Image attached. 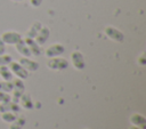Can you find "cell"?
<instances>
[{"instance_id": "obj_6", "label": "cell", "mask_w": 146, "mask_h": 129, "mask_svg": "<svg viewBox=\"0 0 146 129\" xmlns=\"http://www.w3.org/2000/svg\"><path fill=\"white\" fill-rule=\"evenodd\" d=\"M65 51V48L63 45L60 43H52L50 45L46 51H44V55L48 57V58H51V57H57V56H60L62 54H64Z\"/></svg>"}, {"instance_id": "obj_20", "label": "cell", "mask_w": 146, "mask_h": 129, "mask_svg": "<svg viewBox=\"0 0 146 129\" xmlns=\"http://www.w3.org/2000/svg\"><path fill=\"white\" fill-rule=\"evenodd\" d=\"M11 61H13V58H11L10 55H6V54L0 55V66H2V65H8Z\"/></svg>"}, {"instance_id": "obj_9", "label": "cell", "mask_w": 146, "mask_h": 129, "mask_svg": "<svg viewBox=\"0 0 146 129\" xmlns=\"http://www.w3.org/2000/svg\"><path fill=\"white\" fill-rule=\"evenodd\" d=\"M18 63L26 70V71H30V72H34L39 68V64L35 62V61H32L30 57H22Z\"/></svg>"}, {"instance_id": "obj_23", "label": "cell", "mask_w": 146, "mask_h": 129, "mask_svg": "<svg viewBox=\"0 0 146 129\" xmlns=\"http://www.w3.org/2000/svg\"><path fill=\"white\" fill-rule=\"evenodd\" d=\"M42 1H43V0H30V3H31L32 7L36 8V7H39V6L42 3Z\"/></svg>"}, {"instance_id": "obj_18", "label": "cell", "mask_w": 146, "mask_h": 129, "mask_svg": "<svg viewBox=\"0 0 146 129\" xmlns=\"http://www.w3.org/2000/svg\"><path fill=\"white\" fill-rule=\"evenodd\" d=\"M11 90H13V82L11 81H6V80L0 81V91L11 92Z\"/></svg>"}, {"instance_id": "obj_14", "label": "cell", "mask_w": 146, "mask_h": 129, "mask_svg": "<svg viewBox=\"0 0 146 129\" xmlns=\"http://www.w3.org/2000/svg\"><path fill=\"white\" fill-rule=\"evenodd\" d=\"M42 27V24L41 22L39 21H35L32 23V25L29 27V30L26 31V37L25 38H31V39H34L35 35L38 34V32L40 31V29Z\"/></svg>"}, {"instance_id": "obj_24", "label": "cell", "mask_w": 146, "mask_h": 129, "mask_svg": "<svg viewBox=\"0 0 146 129\" xmlns=\"http://www.w3.org/2000/svg\"><path fill=\"white\" fill-rule=\"evenodd\" d=\"M6 53V43L0 38V55H3Z\"/></svg>"}, {"instance_id": "obj_10", "label": "cell", "mask_w": 146, "mask_h": 129, "mask_svg": "<svg viewBox=\"0 0 146 129\" xmlns=\"http://www.w3.org/2000/svg\"><path fill=\"white\" fill-rule=\"evenodd\" d=\"M49 35H50V30H49V27H48V26H42V27L40 29V31L38 32V34L35 35L34 40L36 41V43H39L40 46H42V45H44L46 41L49 39Z\"/></svg>"}, {"instance_id": "obj_12", "label": "cell", "mask_w": 146, "mask_h": 129, "mask_svg": "<svg viewBox=\"0 0 146 129\" xmlns=\"http://www.w3.org/2000/svg\"><path fill=\"white\" fill-rule=\"evenodd\" d=\"M14 46H15L17 53L22 55V57H31L32 56V54H31V51H30L29 47L26 46V43H25V41H24L23 38L18 42H16Z\"/></svg>"}, {"instance_id": "obj_21", "label": "cell", "mask_w": 146, "mask_h": 129, "mask_svg": "<svg viewBox=\"0 0 146 129\" xmlns=\"http://www.w3.org/2000/svg\"><path fill=\"white\" fill-rule=\"evenodd\" d=\"M9 100H10V95H9V92L0 91V103H5V102H9Z\"/></svg>"}, {"instance_id": "obj_17", "label": "cell", "mask_w": 146, "mask_h": 129, "mask_svg": "<svg viewBox=\"0 0 146 129\" xmlns=\"http://www.w3.org/2000/svg\"><path fill=\"white\" fill-rule=\"evenodd\" d=\"M24 123H25V119L22 118V116H18V118H16L11 122V126L9 127V129H22V127L24 126Z\"/></svg>"}, {"instance_id": "obj_4", "label": "cell", "mask_w": 146, "mask_h": 129, "mask_svg": "<svg viewBox=\"0 0 146 129\" xmlns=\"http://www.w3.org/2000/svg\"><path fill=\"white\" fill-rule=\"evenodd\" d=\"M104 32H105V34H106L107 38H110L111 40H113L115 42H122L124 40V34L120 30H117L116 27H114V26H111V25L106 26L105 30H104Z\"/></svg>"}, {"instance_id": "obj_26", "label": "cell", "mask_w": 146, "mask_h": 129, "mask_svg": "<svg viewBox=\"0 0 146 129\" xmlns=\"http://www.w3.org/2000/svg\"><path fill=\"white\" fill-rule=\"evenodd\" d=\"M13 1H24V0H13Z\"/></svg>"}, {"instance_id": "obj_16", "label": "cell", "mask_w": 146, "mask_h": 129, "mask_svg": "<svg viewBox=\"0 0 146 129\" xmlns=\"http://www.w3.org/2000/svg\"><path fill=\"white\" fill-rule=\"evenodd\" d=\"M0 76L2 78V80H6V81H11L13 80V73L9 70L8 65L0 66Z\"/></svg>"}, {"instance_id": "obj_19", "label": "cell", "mask_w": 146, "mask_h": 129, "mask_svg": "<svg viewBox=\"0 0 146 129\" xmlns=\"http://www.w3.org/2000/svg\"><path fill=\"white\" fill-rule=\"evenodd\" d=\"M16 118H17V115L15 113H13V112H3V113H1L2 121L8 122V123H11Z\"/></svg>"}, {"instance_id": "obj_13", "label": "cell", "mask_w": 146, "mask_h": 129, "mask_svg": "<svg viewBox=\"0 0 146 129\" xmlns=\"http://www.w3.org/2000/svg\"><path fill=\"white\" fill-rule=\"evenodd\" d=\"M130 123L132 126H136V127H139L141 129H144L146 127V119L144 115L139 114V113H135L130 116Z\"/></svg>"}, {"instance_id": "obj_3", "label": "cell", "mask_w": 146, "mask_h": 129, "mask_svg": "<svg viewBox=\"0 0 146 129\" xmlns=\"http://www.w3.org/2000/svg\"><path fill=\"white\" fill-rule=\"evenodd\" d=\"M8 67H9V70L11 71L13 74H15L17 78H19V79H22V80H24V79H26V78L29 76V71H26L18 62L11 61V62L8 64Z\"/></svg>"}, {"instance_id": "obj_7", "label": "cell", "mask_w": 146, "mask_h": 129, "mask_svg": "<svg viewBox=\"0 0 146 129\" xmlns=\"http://www.w3.org/2000/svg\"><path fill=\"white\" fill-rule=\"evenodd\" d=\"M71 62H72L73 66H74L76 70H83L84 66H86L84 57H83L82 53H80V51H78V50L71 53Z\"/></svg>"}, {"instance_id": "obj_5", "label": "cell", "mask_w": 146, "mask_h": 129, "mask_svg": "<svg viewBox=\"0 0 146 129\" xmlns=\"http://www.w3.org/2000/svg\"><path fill=\"white\" fill-rule=\"evenodd\" d=\"M0 38L6 45H15L22 39V35L16 31H5Z\"/></svg>"}, {"instance_id": "obj_2", "label": "cell", "mask_w": 146, "mask_h": 129, "mask_svg": "<svg viewBox=\"0 0 146 129\" xmlns=\"http://www.w3.org/2000/svg\"><path fill=\"white\" fill-rule=\"evenodd\" d=\"M47 66L50 68V70H54V71H62V70H65L67 68L68 66V61L63 58V57H51L49 58V61L47 62Z\"/></svg>"}, {"instance_id": "obj_25", "label": "cell", "mask_w": 146, "mask_h": 129, "mask_svg": "<svg viewBox=\"0 0 146 129\" xmlns=\"http://www.w3.org/2000/svg\"><path fill=\"white\" fill-rule=\"evenodd\" d=\"M129 129H141V128H139V127H136V126H131Z\"/></svg>"}, {"instance_id": "obj_22", "label": "cell", "mask_w": 146, "mask_h": 129, "mask_svg": "<svg viewBox=\"0 0 146 129\" xmlns=\"http://www.w3.org/2000/svg\"><path fill=\"white\" fill-rule=\"evenodd\" d=\"M137 62L140 64V65H145L146 64V57H145V53H143L138 58H137Z\"/></svg>"}, {"instance_id": "obj_15", "label": "cell", "mask_w": 146, "mask_h": 129, "mask_svg": "<svg viewBox=\"0 0 146 129\" xmlns=\"http://www.w3.org/2000/svg\"><path fill=\"white\" fill-rule=\"evenodd\" d=\"M19 104H21V106L22 107H24V108H26V110H32L33 108V102H32V99H31V96L29 95V94H23L21 97H19Z\"/></svg>"}, {"instance_id": "obj_11", "label": "cell", "mask_w": 146, "mask_h": 129, "mask_svg": "<svg viewBox=\"0 0 146 129\" xmlns=\"http://www.w3.org/2000/svg\"><path fill=\"white\" fill-rule=\"evenodd\" d=\"M19 110H21V107H19L18 103H15L13 100L0 103V113H3V112H13V113H16V112H19Z\"/></svg>"}, {"instance_id": "obj_1", "label": "cell", "mask_w": 146, "mask_h": 129, "mask_svg": "<svg viewBox=\"0 0 146 129\" xmlns=\"http://www.w3.org/2000/svg\"><path fill=\"white\" fill-rule=\"evenodd\" d=\"M13 90H11V96H10V100L18 103L19 97L25 92V86L22 79L17 78V79H13Z\"/></svg>"}, {"instance_id": "obj_8", "label": "cell", "mask_w": 146, "mask_h": 129, "mask_svg": "<svg viewBox=\"0 0 146 129\" xmlns=\"http://www.w3.org/2000/svg\"><path fill=\"white\" fill-rule=\"evenodd\" d=\"M26 46L29 47L31 54L33 56H40L41 53H42V49H41V46L39 43H36V41L34 39H31V38H25L24 39Z\"/></svg>"}]
</instances>
